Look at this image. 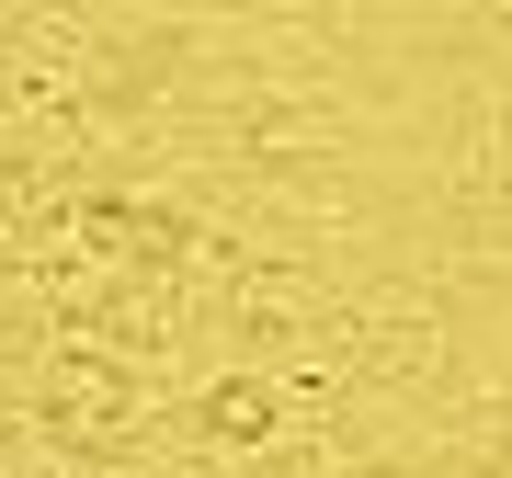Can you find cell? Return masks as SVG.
Wrapping results in <instances>:
<instances>
[]
</instances>
